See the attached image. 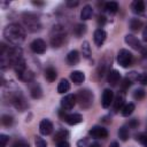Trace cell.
<instances>
[{"mask_svg": "<svg viewBox=\"0 0 147 147\" xmlns=\"http://www.w3.org/2000/svg\"><path fill=\"white\" fill-rule=\"evenodd\" d=\"M3 37L7 41H9L13 45H18L24 41L25 39V31L24 29L16 23L8 24L3 29Z\"/></svg>", "mask_w": 147, "mask_h": 147, "instance_id": "1", "label": "cell"}, {"mask_svg": "<svg viewBox=\"0 0 147 147\" xmlns=\"http://www.w3.org/2000/svg\"><path fill=\"white\" fill-rule=\"evenodd\" d=\"M64 39H65L64 28L60 24L53 25V28L51 30V33H49V42H51L52 47H54V48L61 47Z\"/></svg>", "mask_w": 147, "mask_h": 147, "instance_id": "2", "label": "cell"}, {"mask_svg": "<svg viewBox=\"0 0 147 147\" xmlns=\"http://www.w3.org/2000/svg\"><path fill=\"white\" fill-rule=\"evenodd\" d=\"M76 99H77V102L79 103V107L82 109H88L93 103L94 95H93L92 91H90L87 88H84V90L78 91V93L76 95Z\"/></svg>", "mask_w": 147, "mask_h": 147, "instance_id": "3", "label": "cell"}, {"mask_svg": "<svg viewBox=\"0 0 147 147\" xmlns=\"http://www.w3.org/2000/svg\"><path fill=\"white\" fill-rule=\"evenodd\" d=\"M23 23L30 32H37V31H40L41 29V23L39 18L36 15L30 14V13L23 15Z\"/></svg>", "mask_w": 147, "mask_h": 147, "instance_id": "4", "label": "cell"}, {"mask_svg": "<svg viewBox=\"0 0 147 147\" xmlns=\"http://www.w3.org/2000/svg\"><path fill=\"white\" fill-rule=\"evenodd\" d=\"M132 61H133V55L130 51H127L125 48L119 49V52L117 54V62L121 67L127 68L132 64Z\"/></svg>", "mask_w": 147, "mask_h": 147, "instance_id": "5", "label": "cell"}, {"mask_svg": "<svg viewBox=\"0 0 147 147\" xmlns=\"http://www.w3.org/2000/svg\"><path fill=\"white\" fill-rule=\"evenodd\" d=\"M10 101H11V103L15 106V108L18 109L20 111L25 110L26 107H28V103H26V101H25L23 94H22L20 91H17V92L10 94Z\"/></svg>", "mask_w": 147, "mask_h": 147, "instance_id": "6", "label": "cell"}, {"mask_svg": "<svg viewBox=\"0 0 147 147\" xmlns=\"http://www.w3.org/2000/svg\"><path fill=\"white\" fill-rule=\"evenodd\" d=\"M88 134L94 138V139H105L108 137V131L107 129H105L103 126H99V125H95V126H92L88 131Z\"/></svg>", "mask_w": 147, "mask_h": 147, "instance_id": "7", "label": "cell"}, {"mask_svg": "<svg viewBox=\"0 0 147 147\" xmlns=\"http://www.w3.org/2000/svg\"><path fill=\"white\" fill-rule=\"evenodd\" d=\"M46 42L42 40V39H40V38H37V39H34L31 44H30V48H31V51L33 52V53H36V54H44L45 52H46Z\"/></svg>", "mask_w": 147, "mask_h": 147, "instance_id": "8", "label": "cell"}, {"mask_svg": "<svg viewBox=\"0 0 147 147\" xmlns=\"http://www.w3.org/2000/svg\"><path fill=\"white\" fill-rule=\"evenodd\" d=\"M76 102H77L76 95H74V94H67V95H64V98H62L61 106H62L63 109L70 110V109L74 108V106L76 105Z\"/></svg>", "mask_w": 147, "mask_h": 147, "instance_id": "9", "label": "cell"}, {"mask_svg": "<svg viewBox=\"0 0 147 147\" xmlns=\"http://www.w3.org/2000/svg\"><path fill=\"white\" fill-rule=\"evenodd\" d=\"M114 101V92L109 88H106L102 93V98H101V105L103 108H108L110 107V105Z\"/></svg>", "mask_w": 147, "mask_h": 147, "instance_id": "10", "label": "cell"}, {"mask_svg": "<svg viewBox=\"0 0 147 147\" xmlns=\"http://www.w3.org/2000/svg\"><path fill=\"white\" fill-rule=\"evenodd\" d=\"M53 129H54L53 123H52L48 118H44V119L40 122V124H39V131H40V133H41L42 136H48V134H51L52 131H53Z\"/></svg>", "mask_w": 147, "mask_h": 147, "instance_id": "11", "label": "cell"}, {"mask_svg": "<svg viewBox=\"0 0 147 147\" xmlns=\"http://www.w3.org/2000/svg\"><path fill=\"white\" fill-rule=\"evenodd\" d=\"M124 41H125L126 45H129L131 48H133V49H136V51L142 48L140 40H139L136 36H133V34H126V36L124 37Z\"/></svg>", "mask_w": 147, "mask_h": 147, "instance_id": "12", "label": "cell"}, {"mask_svg": "<svg viewBox=\"0 0 147 147\" xmlns=\"http://www.w3.org/2000/svg\"><path fill=\"white\" fill-rule=\"evenodd\" d=\"M29 90H30V94L33 99H40L42 96L41 86L37 82H30L29 83Z\"/></svg>", "mask_w": 147, "mask_h": 147, "instance_id": "13", "label": "cell"}, {"mask_svg": "<svg viewBox=\"0 0 147 147\" xmlns=\"http://www.w3.org/2000/svg\"><path fill=\"white\" fill-rule=\"evenodd\" d=\"M106 38H107V32H106L103 29H96V30L94 31L93 40H94V42H95L96 46L100 47V46L105 42Z\"/></svg>", "mask_w": 147, "mask_h": 147, "instance_id": "14", "label": "cell"}, {"mask_svg": "<svg viewBox=\"0 0 147 147\" xmlns=\"http://www.w3.org/2000/svg\"><path fill=\"white\" fill-rule=\"evenodd\" d=\"M124 101H125V93L122 91V92H118L116 94V96L114 98V110L115 111H118V110H122V108L124 107Z\"/></svg>", "mask_w": 147, "mask_h": 147, "instance_id": "15", "label": "cell"}, {"mask_svg": "<svg viewBox=\"0 0 147 147\" xmlns=\"http://www.w3.org/2000/svg\"><path fill=\"white\" fill-rule=\"evenodd\" d=\"M63 121H65L69 125H76L83 122V116L78 113H74V114H68L64 116Z\"/></svg>", "mask_w": 147, "mask_h": 147, "instance_id": "16", "label": "cell"}, {"mask_svg": "<svg viewBox=\"0 0 147 147\" xmlns=\"http://www.w3.org/2000/svg\"><path fill=\"white\" fill-rule=\"evenodd\" d=\"M107 80H108V83L111 86H116L119 83V80H121V74H119V71H117L116 69L109 70L108 71V76H107Z\"/></svg>", "mask_w": 147, "mask_h": 147, "instance_id": "17", "label": "cell"}, {"mask_svg": "<svg viewBox=\"0 0 147 147\" xmlns=\"http://www.w3.org/2000/svg\"><path fill=\"white\" fill-rule=\"evenodd\" d=\"M70 78L76 85H80L85 80V75H84V72H82L79 70H75L70 74Z\"/></svg>", "mask_w": 147, "mask_h": 147, "instance_id": "18", "label": "cell"}, {"mask_svg": "<svg viewBox=\"0 0 147 147\" xmlns=\"http://www.w3.org/2000/svg\"><path fill=\"white\" fill-rule=\"evenodd\" d=\"M79 60H80V56H79V53H78L76 49L70 51V52L68 53V55H67V62H68L70 65L77 64V63L79 62Z\"/></svg>", "mask_w": 147, "mask_h": 147, "instance_id": "19", "label": "cell"}, {"mask_svg": "<svg viewBox=\"0 0 147 147\" xmlns=\"http://www.w3.org/2000/svg\"><path fill=\"white\" fill-rule=\"evenodd\" d=\"M92 15H93V8L90 5L84 6L82 11H80V18L83 21H87V20H90L92 17Z\"/></svg>", "mask_w": 147, "mask_h": 147, "instance_id": "20", "label": "cell"}, {"mask_svg": "<svg viewBox=\"0 0 147 147\" xmlns=\"http://www.w3.org/2000/svg\"><path fill=\"white\" fill-rule=\"evenodd\" d=\"M21 80L25 82V83H30V82H33V78H34V74L30 70V69H25L21 75L17 76Z\"/></svg>", "mask_w": 147, "mask_h": 147, "instance_id": "21", "label": "cell"}, {"mask_svg": "<svg viewBox=\"0 0 147 147\" xmlns=\"http://www.w3.org/2000/svg\"><path fill=\"white\" fill-rule=\"evenodd\" d=\"M132 11L136 13V14H141L145 11V2L141 1V0H136L132 2Z\"/></svg>", "mask_w": 147, "mask_h": 147, "instance_id": "22", "label": "cell"}, {"mask_svg": "<svg viewBox=\"0 0 147 147\" xmlns=\"http://www.w3.org/2000/svg\"><path fill=\"white\" fill-rule=\"evenodd\" d=\"M56 76H57L56 70H55L53 67L46 68V70H45V78H46L48 82H54V80L56 79Z\"/></svg>", "mask_w": 147, "mask_h": 147, "instance_id": "23", "label": "cell"}, {"mask_svg": "<svg viewBox=\"0 0 147 147\" xmlns=\"http://www.w3.org/2000/svg\"><path fill=\"white\" fill-rule=\"evenodd\" d=\"M70 90V83L67 80V79H61L60 80V83H59V85H57V92L59 93H65V92H68Z\"/></svg>", "mask_w": 147, "mask_h": 147, "instance_id": "24", "label": "cell"}, {"mask_svg": "<svg viewBox=\"0 0 147 147\" xmlns=\"http://www.w3.org/2000/svg\"><path fill=\"white\" fill-rule=\"evenodd\" d=\"M69 137V132L67 130H60L57 131L55 134H54V141L59 142V141H63V140H67V138Z\"/></svg>", "mask_w": 147, "mask_h": 147, "instance_id": "25", "label": "cell"}, {"mask_svg": "<svg viewBox=\"0 0 147 147\" xmlns=\"http://www.w3.org/2000/svg\"><path fill=\"white\" fill-rule=\"evenodd\" d=\"M105 9L109 13V14H115L118 10V3L115 1H109L105 3Z\"/></svg>", "mask_w": 147, "mask_h": 147, "instance_id": "26", "label": "cell"}, {"mask_svg": "<svg viewBox=\"0 0 147 147\" xmlns=\"http://www.w3.org/2000/svg\"><path fill=\"white\" fill-rule=\"evenodd\" d=\"M134 103H132V102H130V103H127V105H124V107L122 108V116H124V117H129L132 113H133V110H134Z\"/></svg>", "mask_w": 147, "mask_h": 147, "instance_id": "27", "label": "cell"}, {"mask_svg": "<svg viewBox=\"0 0 147 147\" xmlns=\"http://www.w3.org/2000/svg\"><path fill=\"white\" fill-rule=\"evenodd\" d=\"M129 25H130V29H131L132 31H138V30H140V28L142 26V22H141L139 18H131Z\"/></svg>", "mask_w": 147, "mask_h": 147, "instance_id": "28", "label": "cell"}, {"mask_svg": "<svg viewBox=\"0 0 147 147\" xmlns=\"http://www.w3.org/2000/svg\"><path fill=\"white\" fill-rule=\"evenodd\" d=\"M129 136H130V133H129V129H127L125 125L121 126L119 130H118V137H119V139L123 140V141H126V140L129 139Z\"/></svg>", "mask_w": 147, "mask_h": 147, "instance_id": "29", "label": "cell"}, {"mask_svg": "<svg viewBox=\"0 0 147 147\" xmlns=\"http://www.w3.org/2000/svg\"><path fill=\"white\" fill-rule=\"evenodd\" d=\"M82 53H83V56L85 59H88L91 56V47H90L88 41H84L82 44Z\"/></svg>", "mask_w": 147, "mask_h": 147, "instance_id": "30", "label": "cell"}, {"mask_svg": "<svg viewBox=\"0 0 147 147\" xmlns=\"http://www.w3.org/2000/svg\"><path fill=\"white\" fill-rule=\"evenodd\" d=\"M86 32V25L85 24H77L75 28V34L77 37H82Z\"/></svg>", "mask_w": 147, "mask_h": 147, "instance_id": "31", "label": "cell"}, {"mask_svg": "<svg viewBox=\"0 0 147 147\" xmlns=\"http://www.w3.org/2000/svg\"><path fill=\"white\" fill-rule=\"evenodd\" d=\"M1 123H2V125H5V126H10V125H13L14 119H13V117L9 116V115H2V116H1Z\"/></svg>", "mask_w": 147, "mask_h": 147, "instance_id": "32", "label": "cell"}, {"mask_svg": "<svg viewBox=\"0 0 147 147\" xmlns=\"http://www.w3.org/2000/svg\"><path fill=\"white\" fill-rule=\"evenodd\" d=\"M145 95H146V92H145V90H142V88H138V90H136V91L133 92V98H134L136 100H141V99L145 98Z\"/></svg>", "mask_w": 147, "mask_h": 147, "instance_id": "33", "label": "cell"}, {"mask_svg": "<svg viewBox=\"0 0 147 147\" xmlns=\"http://www.w3.org/2000/svg\"><path fill=\"white\" fill-rule=\"evenodd\" d=\"M136 139H137V141H139L144 147H147V134L140 133V134H138V136L136 137Z\"/></svg>", "mask_w": 147, "mask_h": 147, "instance_id": "34", "label": "cell"}, {"mask_svg": "<svg viewBox=\"0 0 147 147\" xmlns=\"http://www.w3.org/2000/svg\"><path fill=\"white\" fill-rule=\"evenodd\" d=\"M34 145H36V147H47L46 140L42 139L41 137H36V139H34Z\"/></svg>", "mask_w": 147, "mask_h": 147, "instance_id": "35", "label": "cell"}, {"mask_svg": "<svg viewBox=\"0 0 147 147\" xmlns=\"http://www.w3.org/2000/svg\"><path fill=\"white\" fill-rule=\"evenodd\" d=\"M137 80H138L140 84H142V85H147V72H141V74H139L138 77H137Z\"/></svg>", "mask_w": 147, "mask_h": 147, "instance_id": "36", "label": "cell"}, {"mask_svg": "<svg viewBox=\"0 0 147 147\" xmlns=\"http://www.w3.org/2000/svg\"><path fill=\"white\" fill-rule=\"evenodd\" d=\"M91 144H90V140L87 138H83L80 140L77 141V147H88Z\"/></svg>", "mask_w": 147, "mask_h": 147, "instance_id": "37", "label": "cell"}, {"mask_svg": "<svg viewBox=\"0 0 147 147\" xmlns=\"http://www.w3.org/2000/svg\"><path fill=\"white\" fill-rule=\"evenodd\" d=\"M9 140V137L6 134H0V147H6L7 142Z\"/></svg>", "mask_w": 147, "mask_h": 147, "instance_id": "38", "label": "cell"}, {"mask_svg": "<svg viewBox=\"0 0 147 147\" xmlns=\"http://www.w3.org/2000/svg\"><path fill=\"white\" fill-rule=\"evenodd\" d=\"M13 147H30V144L25 140H18L13 145Z\"/></svg>", "mask_w": 147, "mask_h": 147, "instance_id": "39", "label": "cell"}, {"mask_svg": "<svg viewBox=\"0 0 147 147\" xmlns=\"http://www.w3.org/2000/svg\"><path fill=\"white\" fill-rule=\"evenodd\" d=\"M56 147H70V144L67 140H63V141H59Z\"/></svg>", "mask_w": 147, "mask_h": 147, "instance_id": "40", "label": "cell"}, {"mask_svg": "<svg viewBox=\"0 0 147 147\" xmlns=\"http://www.w3.org/2000/svg\"><path fill=\"white\" fill-rule=\"evenodd\" d=\"M138 125H139V122H138V119H136V118L131 119L130 123H129V126H131V127H137Z\"/></svg>", "mask_w": 147, "mask_h": 147, "instance_id": "41", "label": "cell"}, {"mask_svg": "<svg viewBox=\"0 0 147 147\" xmlns=\"http://www.w3.org/2000/svg\"><path fill=\"white\" fill-rule=\"evenodd\" d=\"M67 6L68 7H76V6H78V1H68Z\"/></svg>", "mask_w": 147, "mask_h": 147, "instance_id": "42", "label": "cell"}, {"mask_svg": "<svg viewBox=\"0 0 147 147\" xmlns=\"http://www.w3.org/2000/svg\"><path fill=\"white\" fill-rule=\"evenodd\" d=\"M142 37H144V40H146V41H147V28L142 31Z\"/></svg>", "mask_w": 147, "mask_h": 147, "instance_id": "43", "label": "cell"}, {"mask_svg": "<svg viewBox=\"0 0 147 147\" xmlns=\"http://www.w3.org/2000/svg\"><path fill=\"white\" fill-rule=\"evenodd\" d=\"M88 147H101V145L98 144V142H93V144H91Z\"/></svg>", "mask_w": 147, "mask_h": 147, "instance_id": "44", "label": "cell"}, {"mask_svg": "<svg viewBox=\"0 0 147 147\" xmlns=\"http://www.w3.org/2000/svg\"><path fill=\"white\" fill-rule=\"evenodd\" d=\"M109 147H119V146H118V142H116V141H113V142L109 145Z\"/></svg>", "mask_w": 147, "mask_h": 147, "instance_id": "45", "label": "cell"}, {"mask_svg": "<svg viewBox=\"0 0 147 147\" xmlns=\"http://www.w3.org/2000/svg\"><path fill=\"white\" fill-rule=\"evenodd\" d=\"M100 22H101L102 24L106 22V20H105V17H103V16H100V17H99V23H100Z\"/></svg>", "mask_w": 147, "mask_h": 147, "instance_id": "46", "label": "cell"}, {"mask_svg": "<svg viewBox=\"0 0 147 147\" xmlns=\"http://www.w3.org/2000/svg\"><path fill=\"white\" fill-rule=\"evenodd\" d=\"M142 55H144L145 57H147V48H145V49H142Z\"/></svg>", "mask_w": 147, "mask_h": 147, "instance_id": "47", "label": "cell"}]
</instances>
